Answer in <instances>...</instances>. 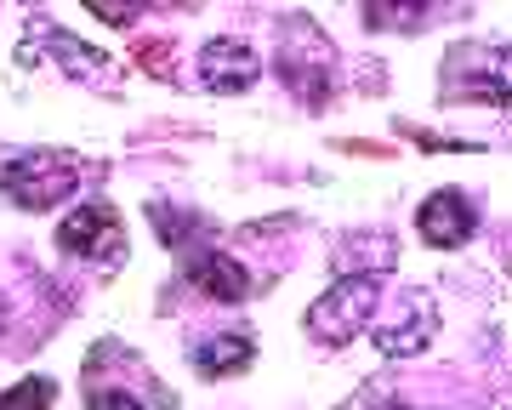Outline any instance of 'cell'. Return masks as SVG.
Returning a JSON list of instances; mask_svg holds the SVG:
<instances>
[{"label":"cell","mask_w":512,"mask_h":410,"mask_svg":"<svg viewBox=\"0 0 512 410\" xmlns=\"http://www.w3.org/2000/svg\"><path fill=\"white\" fill-rule=\"evenodd\" d=\"M416 228H421V240H427V245H439V251H450V245H467V240H473L478 217H473V205L461 200L456 188H439L433 200H421Z\"/></svg>","instance_id":"obj_5"},{"label":"cell","mask_w":512,"mask_h":410,"mask_svg":"<svg viewBox=\"0 0 512 410\" xmlns=\"http://www.w3.org/2000/svg\"><path fill=\"white\" fill-rule=\"evenodd\" d=\"M256 359V342L245 331H222V336H211V342H200L194 348V365H200V376H239L245 365Z\"/></svg>","instance_id":"obj_8"},{"label":"cell","mask_w":512,"mask_h":410,"mask_svg":"<svg viewBox=\"0 0 512 410\" xmlns=\"http://www.w3.org/2000/svg\"><path fill=\"white\" fill-rule=\"evenodd\" d=\"M433 331H439V302L427 297V291H410V297L399 302V319H393V325H376V348H382L387 359L421 354V348L433 342Z\"/></svg>","instance_id":"obj_4"},{"label":"cell","mask_w":512,"mask_h":410,"mask_svg":"<svg viewBox=\"0 0 512 410\" xmlns=\"http://www.w3.org/2000/svg\"><path fill=\"white\" fill-rule=\"evenodd\" d=\"M52 399H57L52 376H23L18 388L0 393V410H52Z\"/></svg>","instance_id":"obj_10"},{"label":"cell","mask_w":512,"mask_h":410,"mask_svg":"<svg viewBox=\"0 0 512 410\" xmlns=\"http://www.w3.org/2000/svg\"><path fill=\"white\" fill-rule=\"evenodd\" d=\"M86 410H171V393H148V399H137V393L126 388H103V382H86Z\"/></svg>","instance_id":"obj_9"},{"label":"cell","mask_w":512,"mask_h":410,"mask_svg":"<svg viewBox=\"0 0 512 410\" xmlns=\"http://www.w3.org/2000/svg\"><path fill=\"white\" fill-rule=\"evenodd\" d=\"M0 331H6V308H0Z\"/></svg>","instance_id":"obj_13"},{"label":"cell","mask_w":512,"mask_h":410,"mask_svg":"<svg viewBox=\"0 0 512 410\" xmlns=\"http://www.w3.org/2000/svg\"><path fill=\"white\" fill-rule=\"evenodd\" d=\"M57 251L63 257H86V262H120L126 257V228L114 205H80L63 217L57 228Z\"/></svg>","instance_id":"obj_2"},{"label":"cell","mask_w":512,"mask_h":410,"mask_svg":"<svg viewBox=\"0 0 512 410\" xmlns=\"http://www.w3.org/2000/svg\"><path fill=\"white\" fill-rule=\"evenodd\" d=\"M188 280L200 285L205 297H217V302H239V297H251V280H245V268H239L234 257H222V251L188 257Z\"/></svg>","instance_id":"obj_7"},{"label":"cell","mask_w":512,"mask_h":410,"mask_svg":"<svg viewBox=\"0 0 512 410\" xmlns=\"http://www.w3.org/2000/svg\"><path fill=\"white\" fill-rule=\"evenodd\" d=\"M0 188H6V200H18L23 211H46L57 205L63 194H74V166L63 154H23L12 166L0 171Z\"/></svg>","instance_id":"obj_3"},{"label":"cell","mask_w":512,"mask_h":410,"mask_svg":"<svg viewBox=\"0 0 512 410\" xmlns=\"http://www.w3.org/2000/svg\"><path fill=\"white\" fill-rule=\"evenodd\" d=\"M92 12H97L103 23H131V18H137V12H120V6H92Z\"/></svg>","instance_id":"obj_12"},{"label":"cell","mask_w":512,"mask_h":410,"mask_svg":"<svg viewBox=\"0 0 512 410\" xmlns=\"http://www.w3.org/2000/svg\"><path fill=\"white\" fill-rule=\"evenodd\" d=\"M165 46H171V40H143V46H137V63H143L148 75H171V52H165Z\"/></svg>","instance_id":"obj_11"},{"label":"cell","mask_w":512,"mask_h":410,"mask_svg":"<svg viewBox=\"0 0 512 410\" xmlns=\"http://www.w3.org/2000/svg\"><path fill=\"white\" fill-rule=\"evenodd\" d=\"M370 308H376V280H370V274H342V280L308 308V331L319 336V342H330V348H342V342H353V336L365 331Z\"/></svg>","instance_id":"obj_1"},{"label":"cell","mask_w":512,"mask_h":410,"mask_svg":"<svg viewBox=\"0 0 512 410\" xmlns=\"http://www.w3.org/2000/svg\"><path fill=\"white\" fill-rule=\"evenodd\" d=\"M256 75H262V63H256V52L245 46V40H211L200 52V80L211 86V92H251Z\"/></svg>","instance_id":"obj_6"}]
</instances>
